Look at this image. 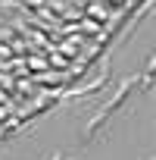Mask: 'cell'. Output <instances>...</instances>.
Listing matches in <instances>:
<instances>
[{
  "mask_svg": "<svg viewBox=\"0 0 156 160\" xmlns=\"http://www.w3.org/2000/svg\"><path fill=\"white\" fill-rule=\"evenodd\" d=\"M34 82H44V85H56L59 78H56V72H44V75H34Z\"/></svg>",
  "mask_w": 156,
  "mask_h": 160,
  "instance_id": "6da1fadb",
  "label": "cell"
},
{
  "mask_svg": "<svg viewBox=\"0 0 156 160\" xmlns=\"http://www.w3.org/2000/svg\"><path fill=\"white\" fill-rule=\"evenodd\" d=\"M28 66H31V69H44V60H41V57H28Z\"/></svg>",
  "mask_w": 156,
  "mask_h": 160,
  "instance_id": "7a4b0ae2",
  "label": "cell"
}]
</instances>
